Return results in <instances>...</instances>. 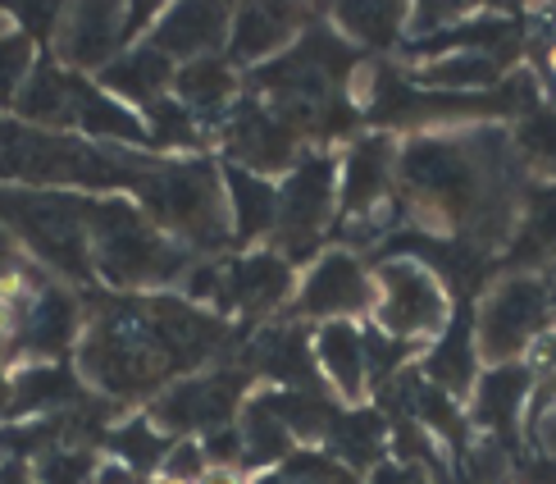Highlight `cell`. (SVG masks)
<instances>
[{"label": "cell", "instance_id": "cb8c5ba5", "mask_svg": "<svg viewBox=\"0 0 556 484\" xmlns=\"http://www.w3.org/2000/svg\"><path fill=\"white\" fill-rule=\"evenodd\" d=\"M415 371L456 402L470 398L475 380L483 375V361H479V348H475V302H466L460 315H452L443 338L429 343V348L420 352V365H415Z\"/></svg>", "mask_w": 556, "mask_h": 484}, {"label": "cell", "instance_id": "30bf717a", "mask_svg": "<svg viewBox=\"0 0 556 484\" xmlns=\"http://www.w3.org/2000/svg\"><path fill=\"white\" fill-rule=\"evenodd\" d=\"M333 224H338V151L311 147L278 178V220L269 251H278L292 270H306L324 251V238L333 234Z\"/></svg>", "mask_w": 556, "mask_h": 484}, {"label": "cell", "instance_id": "2e32d148", "mask_svg": "<svg viewBox=\"0 0 556 484\" xmlns=\"http://www.w3.org/2000/svg\"><path fill=\"white\" fill-rule=\"evenodd\" d=\"M83 325H87V311L78 302V293L60 280H41L18 315L14 357H37V365H51L68 348H78Z\"/></svg>", "mask_w": 556, "mask_h": 484}, {"label": "cell", "instance_id": "e575fe53", "mask_svg": "<svg viewBox=\"0 0 556 484\" xmlns=\"http://www.w3.org/2000/svg\"><path fill=\"white\" fill-rule=\"evenodd\" d=\"M37 69V41H28L18 28H10L0 37V110H14L18 91L28 87Z\"/></svg>", "mask_w": 556, "mask_h": 484}, {"label": "cell", "instance_id": "ee69618b", "mask_svg": "<svg viewBox=\"0 0 556 484\" xmlns=\"http://www.w3.org/2000/svg\"><path fill=\"white\" fill-rule=\"evenodd\" d=\"M10 28H14V23H10V14H5V10H0V37H5Z\"/></svg>", "mask_w": 556, "mask_h": 484}, {"label": "cell", "instance_id": "d6a6232c", "mask_svg": "<svg viewBox=\"0 0 556 484\" xmlns=\"http://www.w3.org/2000/svg\"><path fill=\"white\" fill-rule=\"evenodd\" d=\"M251 484H361V475L346 471L338 457H329L324 448H296L278 467L256 471Z\"/></svg>", "mask_w": 556, "mask_h": 484}, {"label": "cell", "instance_id": "d590c367", "mask_svg": "<svg viewBox=\"0 0 556 484\" xmlns=\"http://www.w3.org/2000/svg\"><path fill=\"white\" fill-rule=\"evenodd\" d=\"M361 484H438V480H433L429 467H410V462H397V457H388V462H379Z\"/></svg>", "mask_w": 556, "mask_h": 484}, {"label": "cell", "instance_id": "5b68a950", "mask_svg": "<svg viewBox=\"0 0 556 484\" xmlns=\"http://www.w3.org/2000/svg\"><path fill=\"white\" fill-rule=\"evenodd\" d=\"M132 201L151 215L155 228H165L178 247H188L197 261L224 257L233 247L228 197L215 156H160Z\"/></svg>", "mask_w": 556, "mask_h": 484}, {"label": "cell", "instance_id": "f546056e", "mask_svg": "<svg viewBox=\"0 0 556 484\" xmlns=\"http://www.w3.org/2000/svg\"><path fill=\"white\" fill-rule=\"evenodd\" d=\"M324 14H329L333 33L346 46H361V51H397L406 41L410 5H333Z\"/></svg>", "mask_w": 556, "mask_h": 484}, {"label": "cell", "instance_id": "d4e9b609", "mask_svg": "<svg viewBox=\"0 0 556 484\" xmlns=\"http://www.w3.org/2000/svg\"><path fill=\"white\" fill-rule=\"evenodd\" d=\"M219 178H224V197H228L233 247H242V251L269 247L274 220H278V183L265 174H251L242 165H224V160H219Z\"/></svg>", "mask_w": 556, "mask_h": 484}, {"label": "cell", "instance_id": "8992f818", "mask_svg": "<svg viewBox=\"0 0 556 484\" xmlns=\"http://www.w3.org/2000/svg\"><path fill=\"white\" fill-rule=\"evenodd\" d=\"M0 228L64 284L97 288L91 270V197L0 183Z\"/></svg>", "mask_w": 556, "mask_h": 484}, {"label": "cell", "instance_id": "3957f363", "mask_svg": "<svg viewBox=\"0 0 556 484\" xmlns=\"http://www.w3.org/2000/svg\"><path fill=\"white\" fill-rule=\"evenodd\" d=\"M160 156L97 147L78 133H46L18 120L0 124V183L78 197H137Z\"/></svg>", "mask_w": 556, "mask_h": 484}, {"label": "cell", "instance_id": "1f68e13d", "mask_svg": "<svg viewBox=\"0 0 556 484\" xmlns=\"http://www.w3.org/2000/svg\"><path fill=\"white\" fill-rule=\"evenodd\" d=\"M511 147L520 170L534 183H556V110L539 106L511 124Z\"/></svg>", "mask_w": 556, "mask_h": 484}, {"label": "cell", "instance_id": "f6af8a7d", "mask_svg": "<svg viewBox=\"0 0 556 484\" xmlns=\"http://www.w3.org/2000/svg\"><path fill=\"white\" fill-rule=\"evenodd\" d=\"M547 280H552V284H556V265H552V270H547Z\"/></svg>", "mask_w": 556, "mask_h": 484}, {"label": "cell", "instance_id": "d6986e66", "mask_svg": "<svg viewBox=\"0 0 556 484\" xmlns=\"http://www.w3.org/2000/svg\"><path fill=\"white\" fill-rule=\"evenodd\" d=\"M529 407H534V365L529 361L483 365V375L475 380L466 398V421L497 444V439H511L516 425L529 417Z\"/></svg>", "mask_w": 556, "mask_h": 484}, {"label": "cell", "instance_id": "44dd1931", "mask_svg": "<svg viewBox=\"0 0 556 484\" xmlns=\"http://www.w3.org/2000/svg\"><path fill=\"white\" fill-rule=\"evenodd\" d=\"M228 23H233V5H165L147 41L155 51H165L174 64H192L224 55Z\"/></svg>", "mask_w": 556, "mask_h": 484}, {"label": "cell", "instance_id": "74e56055", "mask_svg": "<svg viewBox=\"0 0 556 484\" xmlns=\"http://www.w3.org/2000/svg\"><path fill=\"white\" fill-rule=\"evenodd\" d=\"M201 484H251V471H242V467H205Z\"/></svg>", "mask_w": 556, "mask_h": 484}, {"label": "cell", "instance_id": "277c9868", "mask_svg": "<svg viewBox=\"0 0 556 484\" xmlns=\"http://www.w3.org/2000/svg\"><path fill=\"white\" fill-rule=\"evenodd\" d=\"M197 257L178 247L132 197H91V270L105 293H178Z\"/></svg>", "mask_w": 556, "mask_h": 484}, {"label": "cell", "instance_id": "b9f144b4", "mask_svg": "<svg viewBox=\"0 0 556 484\" xmlns=\"http://www.w3.org/2000/svg\"><path fill=\"white\" fill-rule=\"evenodd\" d=\"M543 74L552 78V87H556V37L547 41V51H543Z\"/></svg>", "mask_w": 556, "mask_h": 484}, {"label": "cell", "instance_id": "e0dca14e", "mask_svg": "<svg viewBox=\"0 0 556 484\" xmlns=\"http://www.w3.org/2000/svg\"><path fill=\"white\" fill-rule=\"evenodd\" d=\"M319 14L324 10H306V5H238L233 23H228L224 60L233 64L238 74H251V69L283 55Z\"/></svg>", "mask_w": 556, "mask_h": 484}, {"label": "cell", "instance_id": "7bdbcfd3", "mask_svg": "<svg viewBox=\"0 0 556 484\" xmlns=\"http://www.w3.org/2000/svg\"><path fill=\"white\" fill-rule=\"evenodd\" d=\"M10 261H14V238L0 228V265H10Z\"/></svg>", "mask_w": 556, "mask_h": 484}, {"label": "cell", "instance_id": "ab89813d", "mask_svg": "<svg viewBox=\"0 0 556 484\" xmlns=\"http://www.w3.org/2000/svg\"><path fill=\"white\" fill-rule=\"evenodd\" d=\"M97 484H142V480H137V475H128L124 467H101V475H97Z\"/></svg>", "mask_w": 556, "mask_h": 484}, {"label": "cell", "instance_id": "ac0fdd59", "mask_svg": "<svg viewBox=\"0 0 556 484\" xmlns=\"http://www.w3.org/2000/svg\"><path fill=\"white\" fill-rule=\"evenodd\" d=\"M311 352L329 398L346 407H365L375 384H369V338L361 320H333V325L311 330Z\"/></svg>", "mask_w": 556, "mask_h": 484}, {"label": "cell", "instance_id": "52a82bcc", "mask_svg": "<svg viewBox=\"0 0 556 484\" xmlns=\"http://www.w3.org/2000/svg\"><path fill=\"white\" fill-rule=\"evenodd\" d=\"M188 302L215 311L224 320H283L296 293V270L269 247L233 251V257H205L178 284Z\"/></svg>", "mask_w": 556, "mask_h": 484}, {"label": "cell", "instance_id": "9c48e42d", "mask_svg": "<svg viewBox=\"0 0 556 484\" xmlns=\"http://www.w3.org/2000/svg\"><path fill=\"white\" fill-rule=\"evenodd\" d=\"M375 274V307H369V330L402 343L410 352H425L443 338L456 315V297L447 280L420 257H379L369 265Z\"/></svg>", "mask_w": 556, "mask_h": 484}, {"label": "cell", "instance_id": "60d3db41", "mask_svg": "<svg viewBox=\"0 0 556 484\" xmlns=\"http://www.w3.org/2000/svg\"><path fill=\"white\" fill-rule=\"evenodd\" d=\"M539 430H543V444H547V452L556 457V411H552V417H543V421H539Z\"/></svg>", "mask_w": 556, "mask_h": 484}, {"label": "cell", "instance_id": "ffe728a7", "mask_svg": "<svg viewBox=\"0 0 556 484\" xmlns=\"http://www.w3.org/2000/svg\"><path fill=\"white\" fill-rule=\"evenodd\" d=\"M556 265V183H525L511 238L502 247L506 274H547Z\"/></svg>", "mask_w": 556, "mask_h": 484}, {"label": "cell", "instance_id": "4dcf8cb0", "mask_svg": "<svg viewBox=\"0 0 556 484\" xmlns=\"http://www.w3.org/2000/svg\"><path fill=\"white\" fill-rule=\"evenodd\" d=\"M83 402V388H78V375L64 371L60 361L51 365H28V371L14 375V417L23 411H51V407H74Z\"/></svg>", "mask_w": 556, "mask_h": 484}, {"label": "cell", "instance_id": "ba28073f", "mask_svg": "<svg viewBox=\"0 0 556 484\" xmlns=\"http://www.w3.org/2000/svg\"><path fill=\"white\" fill-rule=\"evenodd\" d=\"M556 334V284L547 274H502L475 302V348L483 365L529 361Z\"/></svg>", "mask_w": 556, "mask_h": 484}, {"label": "cell", "instance_id": "836d02e7", "mask_svg": "<svg viewBox=\"0 0 556 484\" xmlns=\"http://www.w3.org/2000/svg\"><path fill=\"white\" fill-rule=\"evenodd\" d=\"M37 484H97L101 475V462L97 452H91L87 444H46L37 452V467H33Z\"/></svg>", "mask_w": 556, "mask_h": 484}, {"label": "cell", "instance_id": "5bb4252c", "mask_svg": "<svg viewBox=\"0 0 556 484\" xmlns=\"http://www.w3.org/2000/svg\"><path fill=\"white\" fill-rule=\"evenodd\" d=\"M397 137L379 128L356 133L338 151V224H361L397 211Z\"/></svg>", "mask_w": 556, "mask_h": 484}, {"label": "cell", "instance_id": "8fae6325", "mask_svg": "<svg viewBox=\"0 0 556 484\" xmlns=\"http://www.w3.org/2000/svg\"><path fill=\"white\" fill-rule=\"evenodd\" d=\"M247 398H251V371L247 365L242 361L238 365L215 361V365H205V371L169 384L165 394H160L155 402H147L142 411L165 434H174V439H205V434H215V430L238 425Z\"/></svg>", "mask_w": 556, "mask_h": 484}, {"label": "cell", "instance_id": "9a60e30c", "mask_svg": "<svg viewBox=\"0 0 556 484\" xmlns=\"http://www.w3.org/2000/svg\"><path fill=\"white\" fill-rule=\"evenodd\" d=\"M215 147H219L224 165H242V170L265 174L274 183L311 151L269 106L247 97V91H242V101L228 110V120L215 128Z\"/></svg>", "mask_w": 556, "mask_h": 484}, {"label": "cell", "instance_id": "4fadbf2b", "mask_svg": "<svg viewBox=\"0 0 556 484\" xmlns=\"http://www.w3.org/2000/svg\"><path fill=\"white\" fill-rule=\"evenodd\" d=\"M375 307V274L352 247H324L319 257L296 270V293L283 320L306 330L333 325V320H369Z\"/></svg>", "mask_w": 556, "mask_h": 484}, {"label": "cell", "instance_id": "484cf974", "mask_svg": "<svg viewBox=\"0 0 556 484\" xmlns=\"http://www.w3.org/2000/svg\"><path fill=\"white\" fill-rule=\"evenodd\" d=\"M78 91H83V78L68 74V69L51 55H41L28 87L18 91L14 101V114L18 124L28 128H46V133H74V114H78Z\"/></svg>", "mask_w": 556, "mask_h": 484}, {"label": "cell", "instance_id": "6da1fadb", "mask_svg": "<svg viewBox=\"0 0 556 484\" xmlns=\"http://www.w3.org/2000/svg\"><path fill=\"white\" fill-rule=\"evenodd\" d=\"M529 174L520 170L511 128H443L410 133L397 151L402 220L429 238L460 243L489 257L511 238Z\"/></svg>", "mask_w": 556, "mask_h": 484}, {"label": "cell", "instance_id": "603a6c76", "mask_svg": "<svg viewBox=\"0 0 556 484\" xmlns=\"http://www.w3.org/2000/svg\"><path fill=\"white\" fill-rule=\"evenodd\" d=\"M174 74H178V64L165 51H155L151 41H137L110 69H101L91 83H97L101 91H110L114 101H124V106L147 114L151 106L174 97Z\"/></svg>", "mask_w": 556, "mask_h": 484}, {"label": "cell", "instance_id": "8d00e7d4", "mask_svg": "<svg viewBox=\"0 0 556 484\" xmlns=\"http://www.w3.org/2000/svg\"><path fill=\"white\" fill-rule=\"evenodd\" d=\"M0 484H37V475L23 457H5V462H0Z\"/></svg>", "mask_w": 556, "mask_h": 484}, {"label": "cell", "instance_id": "4316f807", "mask_svg": "<svg viewBox=\"0 0 556 484\" xmlns=\"http://www.w3.org/2000/svg\"><path fill=\"white\" fill-rule=\"evenodd\" d=\"M506 64L511 55L497 51H452V55H433L406 69V78L425 91H447V97H483L506 83Z\"/></svg>", "mask_w": 556, "mask_h": 484}, {"label": "cell", "instance_id": "7a4b0ae2", "mask_svg": "<svg viewBox=\"0 0 556 484\" xmlns=\"http://www.w3.org/2000/svg\"><path fill=\"white\" fill-rule=\"evenodd\" d=\"M233 343V320L188 302L182 293H105L78 338V380L101 402H155L169 384L205 371Z\"/></svg>", "mask_w": 556, "mask_h": 484}, {"label": "cell", "instance_id": "7402d4cb", "mask_svg": "<svg viewBox=\"0 0 556 484\" xmlns=\"http://www.w3.org/2000/svg\"><path fill=\"white\" fill-rule=\"evenodd\" d=\"M242 91H247L242 74L224 55L178 64V74H174V101L201 124L205 137H215V128L228 120V110L242 101Z\"/></svg>", "mask_w": 556, "mask_h": 484}, {"label": "cell", "instance_id": "7c38bea8", "mask_svg": "<svg viewBox=\"0 0 556 484\" xmlns=\"http://www.w3.org/2000/svg\"><path fill=\"white\" fill-rule=\"evenodd\" d=\"M165 5H64L55 60L78 78H97L128 46L147 41Z\"/></svg>", "mask_w": 556, "mask_h": 484}, {"label": "cell", "instance_id": "f1b7e54d", "mask_svg": "<svg viewBox=\"0 0 556 484\" xmlns=\"http://www.w3.org/2000/svg\"><path fill=\"white\" fill-rule=\"evenodd\" d=\"M174 444H178L174 434L160 430V425L147 417V411H132V417L114 425L110 439H105L114 467H124L128 475H137L142 484L160 475V467H165V457L174 452Z\"/></svg>", "mask_w": 556, "mask_h": 484}, {"label": "cell", "instance_id": "f35d334b", "mask_svg": "<svg viewBox=\"0 0 556 484\" xmlns=\"http://www.w3.org/2000/svg\"><path fill=\"white\" fill-rule=\"evenodd\" d=\"M0 417H14V375H5V365H0Z\"/></svg>", "mask_w": 556, "mask_h": 484}, {"label": "cell", "instance_id": "83f0119b", "mask_svg": "<svg viewBox=\"0 0 556 484\" xmlns=\"http://www.w3.org/2000/svg\"><path fill=\"white\" fill-rule=\"evenodd\" d=\"M388 448H392V425L375 407H346L329 434V444H324V452L338 457V462L346 471H356L361 480L379 462H388Z\"/></svg>", "mask_w": 556, "mask_h": 484}]
</instances>
